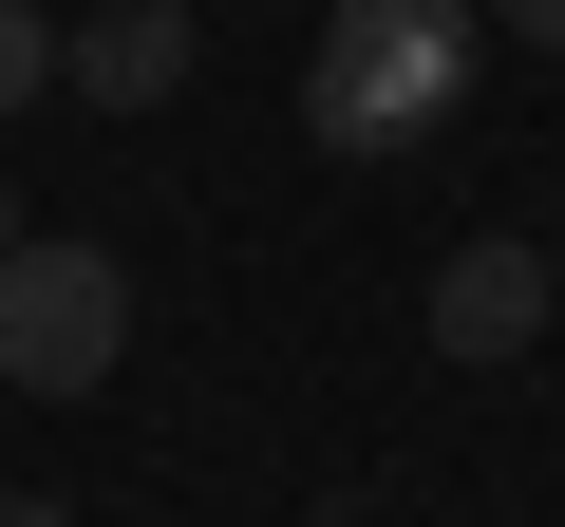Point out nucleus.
Masks as SVG:
<instances>
[{"label":"nucleus","mask_w":565,"mask_h":527,"mask_svg":"<svg viewBox=\"0 0 565 527\" xmlns=\"http://www.w3.org/2000/svg\"><path fill=\"white\" fill-rule=\"evenodd\" d=\"M321 527H377V508H321Z\"/></svg>","instance_id":"obj_8"},{"label":"nucleus","mask_w":565,"mask_h":527,"mask_svg":"<svg viewBox=\"0 0 565 527\" xmlns=\"http://www.w3.org/2000/svg\"><path fill=\"white\" fill-rule=\"evenodd\" d=\"M39 95H57V20H39V0H0V132H20Z\"/></svg>","instance_id":"obj_5"},{"label":"nucleus","mask_w":565,"mask_h":527,"mask_svg":"<svg viewBox=\"0 0 565 527\" xmlns=\"http://www.w3.org/2000/svg\"><path fill=\"white\" fill-rule=\"evenodd\" d=\"M57 76H76V114H170L189 95V0H95L57 39Z\"/></svg>","instance_id":"obj_4"},{"label":"nucleus","mask_w":565,"mask_h":527,"mask_svg":"<svg viewBox=\"0 0 565 527\" xmlns=\"http://www.w3.org/2000/svg\"><path fill=\"white\" fill-rule=\"evenodd\" d=\"M471 57H490V0H340L302 57V132L321 151H434L471 114Z\"/></svg>","instance_id":"obj_1"},{"label":"nucleus","mask_w":565,"mask_h":527,"mask_svg":"<svg viewBox=\"0 0 565 527\" xmlns=\"http://www.w3.org/2000/svg\"><path fill=\"white\" fill-rule=\"evenodd\" d=\"M0 527H76V508H57V490H0Z\"/></svg>","instance_id":"obj_7"},{"label":"nucleus","mask_w":565,"mask_h":527,"mask_svg":"<svg viewBox=\"0 0 565 527\" xmlns=\"http://www.w3.org/2000/svg\"><path fill=\"white\" fill-rule=\"evenodd\" d=\"M114 358H132V264L95 245V226H20L0 245V396H114Z\"/></svg>","instance_id":"obj_2"},{"label":"nucleus","mask_w":565,"mask_h":527,"mask_svg":"<svg viewBox=\"0 0 565 527\" xmlns=\"http://www.w3.org/2000/svg\"><path fill=\"white\" fill-rule=\"evenodd\" d=\"M490 20H509V39H527V57H565V0H490Z\"/></svg>","instance_id":"obj_6"},{"label":"nucleus","mask_w":565,"mask_h":527,"mask_svg":"<svg viewBox=\"0 0 565 527\" xmlns=\"http://www.w3.org/2000/svg\"><path fill=\"white\" fill-rule=\"evenodd\" d=\"M546 321H565V245H527V226H471V245L434 264V358L509 377V358H527Z\"/></svg>","instance_id":"obj_3"}]
</instances>
